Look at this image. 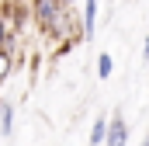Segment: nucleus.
Wrapping results in <instances>:
<instances>
[{"label": "nucleus", "instance_id": "obj_1", "mask_svg": "<svg viewBox=\"0 0 149 146\" xmlns=\"http://www.w3.org/2000/svg\"><path fill=\"white\" fill-rule=\"evenodd\" d=\"M28 7H31V21L38 25L42 35H45V32L52 28V21L66 11V7H59V0H28Z\"/></svg>", "mask_w": 149, "mask_h": 146}, {"label": "nucleus", "instance_id": "obj_2", "mask_svg": "<svg viewBox=\"0 0 149 146\" xmlns=\"http://www.w3.org/2000/svg\"><path fill=\"white\" fill-rule=\"evenodd\" d=\"M128 143H132V129H128L125 115H121V111H114L111 118H108V136H104V146H128Z\"/></svg>", "mask_w": 149, "mask_h": 146}, {"label": "nucleus", "instance_id": "obj_3", "mask_svg": "<svg viewBox=\"0 0 149 146\" xmlns=\"http://www.w3.org/2000/svg\"><path fill=\"white\" fill-rule=\"evenodd\" d=\"M97 0H83V14H80V21H83V38H94L97 32Z\"/></svg>", "mask_w": 149, "mask_h": 146}, {"label": "nucleus", "instance_id": "obj_4", "mask_svg": "<svg viewBox=\"0 0 149 146\" xmlns=\"http://www.w3.org/2000/svg\"><path fill=\"white\" fill-rule=\"evenodd\" d=\"M104 136H108V115H97V118H94V125H90L87 146H104Z\"/></svg>", "mask_w": 149, "mask_h": 146}, {"label": "nucleus", "instance_id": "obj_5", "mask_svg": "<svg viewBox=\"0 0 149 146\" xmlns=\"http://www.w3.org/2000/svg\"><path fill=\"white\" fill-rule=\"evenodd\" d=\"M14 132V105L0 98V136H10Z\"/></svg>", "mask_w": 149, "mask_h": 146}, {"label": "nucleus", "instance_id": "obj_6", "mask_svg": "<svg viewBox=\"0 0 149 146\" xmlns=\"http://www.w3.org/2000/svg\"><path fill=\"white\" fill-rule=\"evenodd\" d=\"M111 73H114V59H111V52H101V56H97V77H101V80H108Z\"/></svg>", "mask_w": 149, "mask_h": 146}, {"label": "nucleus", "instance_id": "obj_7", "mask_svg": "<svg viewBox=\"0 0 149 146\" xmlns=\"http://www.w3.org/2000/svg\"><path fill=\"white\" fill-rule=\"evenodd\" d=\"M14 66H17V56H10V52H0V84L14 73Z\"/></svg>", "mask_w": 149, "mask_h": 146}, {"label": "nucleus", "instance_id": "obj_8", "mask_svg": "<svg viewBox=\"0 0 149 146\" xmlns=\"http://www.w3.org/2000/svg\"><path fill=\"white\" fill-rule=\"evenodd\" d=\"M73 49H76V42H59V45L52 49V59H63V56H66V52H73Z\"/></svg>", "mask_w": 149, "mask_h": 146}, {"label": "nucleus", "instance_id": "obj_9", "mask_svg": "<svg viewBox=\"0 0 149 146\" xmlns=\"http://www.w3.org/2000/svg\"><path fill=\"white\" fill-rule=\"evenodd\" d=\"M142 59H149V35H146V42H142Z\"/></svg>", "mask_w": 149, "mask_h": 146}, {"label": "nucleus", "instance_id": "obj_10", "mask_svg": "<svg viewBox=\"0 0 149 146\" xmlns=\"http://www.w3.org/2000/svg\"><path fill=\"white\" fill-rule=\"evenodd\" d=\"M73 4H76V0H59V7H73Z\"/></svg>", "mask_w": 149, "mask_h": 146}, {"label": "nucleus", "instance_id": "obj_11", "mask_svg": "<svg viewBox=\"0 0 149 146\" xmlns=\"http://www.w3.org/2000/svg\"><path fill=\"white\" fill-rule=\"evenodd\" d=\"M139 146H149V132H146V136H142V143H139Z\"/></svg>", "mask_w": 149, "mask_h": 146}, {"label": "nucleus", "instance_id": "obj_12", "mask_svg": "<svg viewBox=\"0 0 149 146\" xmlns=\"http://www.w3.org/2000/svg\"><path fill=\"white\" fill-rule=\"evenodd\" d=\"M0 52H3V45H0Z\"/></svg>", "mask_w": 149, "mask_h": 146}]
</instances>
